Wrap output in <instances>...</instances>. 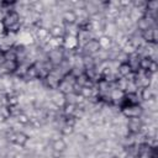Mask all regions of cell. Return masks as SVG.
<instances>
[{"label": "cell", "mask_w": 158, "mask_h": 158, "mask_svg": "<svg viewBox=\"0 0 158 158\" xmlns=\"http://www.w3.org/2000/svg\"><path fill=\"white\" fill-rule=\"evenodd\" d=\"M142 112H143V109L141 107L139 104H137V105H127V106L122 107V110H121V114L126 118H130V117H141Z\"/></svg>", "instance_id": "obj_1"}, {"label": "cell", "mask_w": 158, "mask_h": 158, "mask_svg": "<svg viewBox=\"0 0 158 158\" xmlns=\"http://www.w3.org/2000/svg\"><path fill=\"white\" fill-rule=\"evenodd\" d=\"M47 58L48 60L54 65V67H58L62 60L64 59V48L60 47V48H54L52 49L48 54H47Z\"/></svg>", "instance_id": "obj_2"}, {"label": "cell", "mask_w": 158, "mask_h": 158, "mask_svg": "<svg viewBox=\"0 0 158 158\" xmlns=\"http://www.w3.org/2000/svg\"><path fill=\"white\" fill-rule=\"evenodd\" d=\"M83 51H84V54H88V56H94L95 53H98V52L100 51V46H99L98 40H95V38L89 40V41L83 46ZM84 54H83V56H84Z\"/></svg>", "instance_id": "obj_3"}, {"label": "cell", "mask_w": 158, "mask_h": 158, "mask_svg": "<svg viewBox=\"0 0 158 158\" xmlns=\"http://www.w3.org/2000/svg\"><path fill=\"white\" fill-rule=\"evenodd\" d=\"M126 126H127V130L130 133H138L141 130V126H142V120H141V117H130V118H127Z\"/></svg>", "instance_id": "obj_4"}, {"label": "cell", "mask_w": 158, "mask_h": 158, "mask_svg": "<svg viewBox=\"0 0 158 158\" xmlns=\"http://www.w3.org/2000/svg\"><path fill=\"white\" fill-rule=\"evenodd\" d=\"M139 98H141L142 101H148L153 98H157V91H156V89H152L151 86L142 88L141 93H139Z\"/></svg>", "instance_id": "obj_5"}, {"label": "cell", "mask_w": 158, "mask_h": 158, "mask_svg": "<svg viewBox=\"0 0 158 158\" xmlns=\"http://www.w3.org/2000/svg\"><path fill=\"white\" fill-rule=\"evenodd\" d=\"M49 35L53 38H59L65 36V30H64V23L63 25H52L49 28Z\"/></svg>", "instance_id": "obj_6"}, {"label": "cell", "mask_w": 158, "mask_h": 158, "mask_svg": "<svg viewBox=\"0 0 158 158\" xmlns=\"http://www.w3.org/2000/svg\"><path fill=\"white\" fill-rule=\"evenodd\" d=\"M52 149L54 152H59V153H64L65 149L68 148V144L65 142V139L62 137L59 139H56V141H52V144H51Z\"/></svg>", "instance_id": "obj_7"}, {"label": "cell", "mask_w": 158, "mask_h": 158, "mask_svg": "<svg viewBox=\"0 0 158 158\" xmlns=\"http://www.w3.org/2000/svg\"><path fill=\"white\" fill-rule=\"evenodd\" d=\"M19 20H20L19 14L12 10V11H10V12L6 14L5 20H4L2 22H4V26H5V28H6V27H9V26H11V25H14V23H16V22H19Z\"/></svg>", "instance_id": "obj_8"}, {"label": "cell", "mask_w": 158, "mask_h": 158, "mask_svg": "<svg viewBox=\"0 0 158 158\" xmlns=\"http://www.w3.org/2000/svg\"><path fill=\"white\" fill-rule=\"evenodd\" d=\"M62 19H63V23H65V25H74L77 22V16H75L73 10L63 11Z\"/></svg>", "instance_id": "obj_9"}, {"label": "cell", "mask_w": 158, "mask_h": 158, "mask_svg": "<svg viewBox=\"0 0 158 158\" xmlns=\"http://www.w3.org/2000/svg\"><path fill=\"white\" fill-rule=\"evenodd\" d=\"M78 47V40L77 37H73V36H67L64 37V44H63V48L64 49H69V51H73Z\"/></svg>", "instance_id": "obj_10"}, {"label": "cell", "mask_w": 158, "mask_h": 158, "mask_svg": "<svg viewBox=\"0 0 158 158\" xmlns=\"http://www.w3.org/2000/svg\"><path fill=\"white\" fill-rule=\"evenodd\" d=\"M98 42H99V46H100V49H104V51H109L112 46V40L105 35L100 36L98 38Z\"/></svg>", "instance_id": "obj_11"}, {"label": "cell", "mask_w": 158, "mask_h": 158, "mask_svg": "<svg viewBox=\"0 0 158 158\" xmlns=\"http://www.w3.org/2000/svg\"><path fill=\"white\" fill-rule=\"evenodd\" d=\"M57 90H58L59 93H62V94L67 95V94L73 93V85H72V84H69L68 81H65L64 79H62V80L59 81V85H58Z\"/></svg>", "instance_id": "obj_12"}, {"label": "cell", "mask_w": 158, "mask_h": 158, "mask_svg": "<svg viewBox=\"0 0 158 158\" xmlns=\"http://www.w3.org/2000/svg\"><path fill=\"white\" fill-rule=\"evenodd\" d=\"M153 28L154 27H149L148 30L141 32V37L146 43H153L154 42V35H153ZM156 43V42H154Z\"/></svg>", "instance_id": "obj_13"}, {"label": "cell", "mask_w": 158, "mask_h": 158, "mask_svg": "<svg viewBox=\"0 0 158 158\" xmlns=\"http://www.w3.org/2000/svg\"><path fill=\"white\" fill-rule=\"evenodd\" d=\"M131 72H132V70H131L128 63H121V64H118V68H117V75H118L120 78H125V77H127Z\"/></svg>", "instance_id": "obj_14"}, {"label": "cell", "mask_w": 158, "mask_h": 158, "mask_svg": "<svg viewBox=\"0 0 158 158\" xmlns=\"http://www.w3.org/2000/svg\"><path fill=\"white\" fill-rule=\"evenodd\" d=\"M96 89L101 94V93H106V91H110V84L105 80V79H100L96 81Z\"/></svg>", "instance_id": "obj_15"}, {"label": "cell", "mask_w": 158, "mask_h": 158, "mask_svg": "<svg viewBox=\"0 0 158 158\" xmlns=\"http://www.w3.org/2000/svg\"><path fill=\"white\" fill-rule=\"evenodd\" d=\"M4 54V58L5 60H12V62H17V54H16V51L14 47H11L10 49H7L6 52L2 53Z\"/></svg>", "instance_id": "obj_16"}, {"label": "cell", "mask_w": 158, "mask_h": 158, "mask_svg": "<svg viewBox=\"0 0 158 158\" xmlns=\"http://www.w3.org/2000/svg\"><path fill=\"white\" fill-rule=\"evenodd\" d=\"M136 28L138 30V31H141V32H143V31H146V30H148L151 26H149V23H148V21L144 19V17H141L136 23Z\"/></svg>", "instance_id": "obj_17"}, {"label": "cell", "mask_w": 158, "mask_h": 158, "mask_svg": "<svg viewBox=\"0 0 158 158\" xmlns=\"http://www.w3.org/2000/svg\"><path fill=\"white\" fill-rule=\"evenodd\" d=\"M27 139H28V136L23 132V131H21V132H16V139H15V143L16 144H20V146H25V143L27 142Z\"/></svg>", "instance_id": "obj_18"}, {"label": "cell", "mask_w": 158, "mask_h": 158, "mask_svg": "<svg viewBox=\"0 0 158 158\" xmlns=\"http://www.w3.org/2000/svg\"><path fill=\"white\" fill-rule=\"evenodd\" d=\"M2 65L7 70V73H15L17 67H19V63L17 62H12V60H5V63Z\"/></svg>", "instance_id": "obj_19"}, {"label": "cell", "mask_w": 158, "mask_h": 158, "mask_svg": "<svg viewBox=\"0 0 158 158\" xmlns=\"http://www.w3.org/2000/svg\"><path fill=\"white\" fill-rule=\"evenodd\" d=\"M77 105L75 104H68L65 102V105L63 106V115L64 116H73L74 111H75Z\"/></svg>", "instance_id": "obj_20"}, {"label": "cell", "mask_w": 158, "mask_h": 158, "mask_svg": "<svg viewBox=\"0 0 158 158\" xmlns=\"http://www.w3.org/2000/svg\"><path fill=\"white\" fill-rule=\"evenodd\" d=\"M151 63H152V60H151L148 57H141V58H139V62H138L139 69H141V70H148Z\"/></svg>", "instance_id": "obj_21"}, {"label": "cell", "mask_w": 158, "mask_h": 158, "mask_svg": "<svg viewBox=\"0 0 158 158\" xmlns=\"http://www.w3.org/2000/svg\"><path fill=\"white\" fill-rule=\"evenodd\" d=\"M136 93H138V86L135 84V81H127L125 94H136Z\"/></svg>", "instance_id": "obj_22"}, {"label": "cell", "mask_w": 158, "mask_h": 158, "mask_svg": "<svg viewBox=\"0 0 158 158\" xmlns=\"http://www.w3.org/2000/svg\"><path fill=\"white\" fill-rule=\"evenodd\" d=\"M121 51H122L123 53H126L127 56H130V54H133V53L136 52V47H135V46L128 41V42L122 47V49H121Z\"/></svg>", "instance_id": "obj_23"}, {"label": "cell", "mask_w": 158, "mask_h": 158, "mask_svg": "<svg viewBox=\"0 0 158 158\" xmlns=\"http://www.w3.org/2000/svg\"><path fill=\"white\" fill-rule=\"evenodd\" d=\"M16 121H17V122H20L21 125L26 126V125H28V123H30V117H28L25 112H21L20 115H17V116H16Z\"/></svg>", "instance_id": "obj_24"}, {"label": "cell", "mask_w": 158, "mask_h": 158, "mask_svg": "<svg viewBox=\"0 0 158 158\" xmlns=\"http://www.w3.org/2000/svg\"><path fill=\"white\" fill-rule=\"evenodd\" d=\"M146 10L152 11V12H157L158 10V0H152L146 2Z\"/></svg>", "instance_id": "obj_25"}, {"label": "cell", "mask_w": 158, "mask_h": 158, "mask_svg": "<svg viewBox=\"0 0 158 158\" xmlns=\"http://www.w3.org/2000/svg\"><path fill=\"white\" fill-rule=\"evenodd\" d=\"M79 94H80L84 99H89V98L93 96V88L90 89V88H86V86H81Z\"/></svg>", "instance_id": "obj_26"}, {"label": "cell", "mask_w": 158, "mask_h": 158, "mask_svg": "<svg viewBox=\"0 0 158 158\" xmlns=\"http://www.w3.org/2000/svg\"><path fill=\"white\" fill-rule=\"evenodd\" d=\"M115 60H116L118 64H121V63H127V60H128V56H127L126 53H123L122 51H120V52L116 54Z\"/></svg>", "instance_id": "obj_27"}, {"label": "cell", "mask_w": 158, "mask_h": 158, "mask_svg": "<svg viewBox=\"0 0 158 158\" xmlns=\"http://www.w3.org/2000/svg\"><path fill=\"white\" fill-rule=\"evenodd\" d=\"M60 133H62V136H72L74 133V127L68 126V125H64L60 128Z\"/></svg>", "instance_id": "obj_28"}, {"label": "cell", "mask_w": 158, "mask_h": 158, "mask_svg": "<svg viewBox=\"0 0 158 158\" xmlns=\"http://www.w3.org/2000/svg\"><path fill=\"white\" fill-rule=\"evenodd\" d=\"M86 81H88V77H86L84 73H83V74H80V75L75 79V83H77V84H79L80 86H84Z\"/></svg>", "instance_id": "obj_29"}, {"label": "cell", "mask_w": 158, "mask_h": 158, "mask_svg": "<svg viewBox=\"0 0 158 158\" xmlns=\"http://www.w3.org/2000/svg\"><path fill=\"white\" fill-rule=\"evenodd\" d=\"M2 106H7V98L5 94L0 93V107H2Z\"/></svg>", "instance_id": "obj_30"}, {"label": "cell", "mask_w": 158, "mask_h": 158, "mask_svg": "<svg viewBox=\"0 0 158 158\" xmlns=\"http://www.w3.org/2000/svg\"><path fill=\"white\" fill-rule=\"evenodd\" d=\"M148 70L151 73H157V62H152L151 65H149V68H148Z\"/></svg>", "instance_id": "obj_31"}, {"label": "cell", "mask_w": 158, "mask_h": 158, "mask_svg": "<svg viewBox=\"0 0 158 158\" xmlns=\"http://www.w3.org/2000/svg\"><path fill=\"white\" fill-rule=\"evenodd\" d=\"M137 158H152V152L151 153H138Z\"/></svg>", "instance_id": "obj_32"}, {"label": "cell", "mask_w": 158, "mask_h": 158, "mask_svg": "<svg viewBox=\"0 0 158 158\" xmlns=\"http://www.w3.org/2000/svg\"><path fill=\"white\" fill-rule=\"evenodd\" d=\"M5 16H6V12L2 9H0V22H2L5 20Z\"/></svg>", "instance_id": "obj_33"}, {"label": "cell", "mask_w": 158, "mask_h": 158, "mask_svg": "<svg viewBox=\"0 0 158 158\" xmlns=\"http://www.w3.org/2000/svg\"><path fill=\"white\" fill-rule=\"evenodd\" d=\"M123 158H137V157H136V156H133V154H131V153H126Z\"/></svg>", "instance_id": "obj_34"}, {"label": "cell", "mask_w": 158, "mask_h": 158, "mask_svg": "<svg viewBox=\"0 0 158 158\" xmlns=\"http://www.w3.org/2000/svg\"><path fill=\"white\" fill-rule=\"evenodd\" d=\"M5 31V26H4V22H0V35Z\"/></svg>", "instance_id": "obj_35"}, {"label": "cell", "mask_w": 158, "mask_h": 158, "mask_svg": "<svg viewBox=\"0 0 158 158\" xmlns=\"http://www.w3.org/2000/svg\"><path fill=\"white\" fill-rule=\"evenodd\" d=\"M111 158H120L117 154H111Z\"/></svg>", "instance_id": "obj_36"}]
</instances>
